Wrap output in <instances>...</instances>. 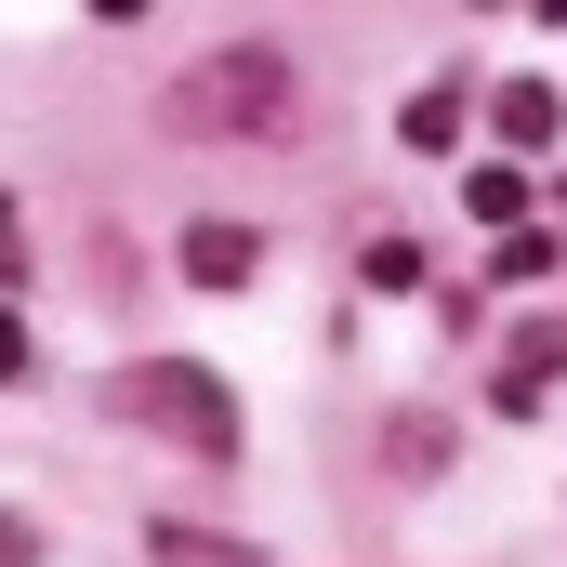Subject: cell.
Masks as SVG:
<instances>
[{
  "label": "cell",
  "instance_id": "cell-1",
  "mask_svg": "<svg viewBox=\"0 0 567 567\" xmlns=\"http://www.w3.org/2000/svg\"><path fill=\"white\" fill-rule=\"evenodd\" d=\"M106 410L158 449H185V462H238V396L198 370V357H133V370H106Z\"/></svg>",
  "mask_w": 567,
  "mask_h": 567
},
{
  "label": "cell",
  "instance_id": "cell-2",
  "mask_svg": "<svg viewBox=\"0 0 567 567\" xmlns=\"http://www.w3.org/2000/svg\"><path fill=\"white\" fill-rule=\"evenodd\" d=\"M158 120H172V133H290V66L265 53V40L198 53V66L158 93Z\"/></svg>",
  "mask_w": 567,
  "mask_h": 567
},
{
  "label": "cell",
  "instance_id": "cell-3",
  "mask_svg": "<svg viewBox=\"0 0 567 567\" xmlns=\"http://www.w3.org/2000/svg\"><path fill=\"white\" fill-rule=\"evenodd\" d=\"M251 265H265V238H251V225H225V212H212V225H185V278H198V290H251Z\"/></svg>",
  "mask_w": 567,
  "mask_h": 567
},
{
  "label": "cell",
  "instance_id": "cell-4",
  "mask_svg": "<svg viewBox=\"0 0 567 567\" xmlns=\"http://www.w3.org/2000/svg\"><path fill=\"white\" fill-rule=\"evenodd\" d=\"M502 145H555V80H502Z\"/></svg>",
  "mask_w": 567,
  "mask_h": 567
},
{
  "label": "cell",
  "instance_id": "cell-5",
  "mask_svg": "<svg viewBox=\"0 0 567 567\" xmlns=\"http://www.w3.org/2000/svg\"><path fill=\"white\" fill-rule=\"evenodd\" d=\"M462 198H475V225H502V238L528 225V185H515V172H462Z\"/></svg>",
  "mask_w": 567,
  "mask_h": 567
},
{
  "label": "cell",
  "instance_id": "cell-6",
  "mask_svg": "<svg viewBox=\"0 0 567 567\" xmlns=\"http://www.w3.org/2000/svg\"><path fill=\"white\" fill-rule=\"evenodd\" d=\"M488 278H515V290H528V278H555V238H542V225H515V238L488 251Z\"/></svg>",
  "mask_w": 567,
  "mask_h": 567
},
{
  "label": "cell",
  "instance_id": "cell-7",
  "mask_svg": "<svg viewBox=\"0 0 567 567\" xmlns=\"http://www.w3.org/2000/svg\"><path fill=\"white\" fill-rule=\"evenodd\" d=\"M158 555H172V567H251L225 528H158Z\"/></svg>",
  "mask_w": 567,
  "mask_h": 567
},
{
  "label": "cell",
  "instance_id": "cell-8",
  "mask_svg": "<svg viewBox=\"0 0 567 567\" xmlns=\"http://www.w3.org/2000/svg\"><path fill=\"white\" fill-rule=\"evenodd\" d=\"M396 133L423 145V158H435V145H449V133H462V120H449V80H423V93H410V120H396Z\"/></svg>",
  "mask_w": 567,
  "mask_h": 567
},
{
  "label": "cell",
  "instance_id": "cell-9",
  "mask_svg": "<svg viewBox=\"0 0 567 567\" xmlns=\"http://www.w3.org/2000/svg\"><path fill=\"white\" fill-rule=\"evenodd\" d=\"M0 567H40V528L27 515H0Z\"/></svg>",
  "mask_w": 567,
  "mask_h": 567
},
{
  "label": "cell",
  "instance_id": "cell-10",
  "mask_svg": "<svg viewBox=\"0 0 567 567\" xmlns=\"http://www.w3.org/2000/svg\"><path fill=\"white\" fill-rule=\"evenodd\" d=\"M0 383H27V317H0Z\"/></svg>",
  "mask_w": 567,
  "mask_h": 567
},
{
  "label": "cell",
  "instance_id": "cell-11",
  "mask_svg": "<svg viewBox=\"0 0 567 567\" xmlns=\"http://www.w3.org/2000/svg\"><path fill=\"white\" fill-rule=\"evenodd\" d=\"M0 238H13V198H0Z\"/></svg>",
  "mask_w": 567,
  "mask_h": 567
}]
</instances>
